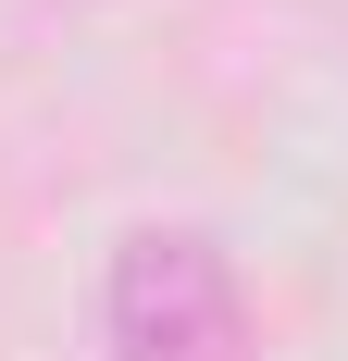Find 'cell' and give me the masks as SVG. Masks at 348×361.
I'll return each mask as SVG.
<instances>
[{
	"instance_id": "1",
	"label": "cell",
	"mask_w": 348,
	"mask_h": 361,
	"mask_svg": "<svg viewBox=\"0 0 348 361\" xmlns=\"http://www.w3.org/2000/svg\"><path fill=\"white\" fill-rule=\"evenodd\" d=\"M100 336H112V361H249V299H237L224 237L137 224L100 274Z\"/></svg>"
}]
</instances>
